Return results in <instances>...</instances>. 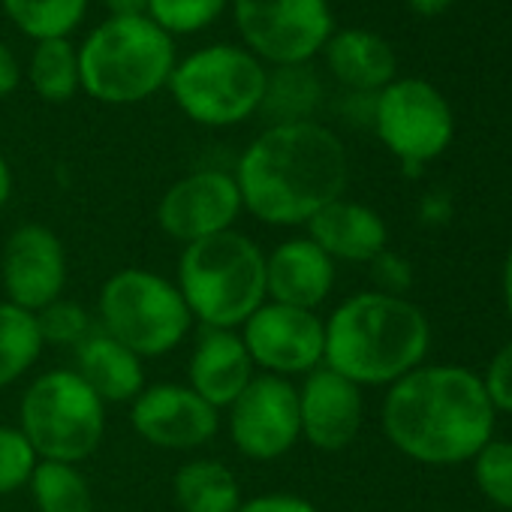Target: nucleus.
Instances as JSON below:
<instances>
[{
    "instance_id": "nucleus-14",
    "label": "nucleus",
    "mask_w": 512,
    "mask_h": 512,
    "mask_svg": "<svg viewBox=\"0 0 512 512\" xmlns=\"http://www.w3.org/2000/svg\"><path fill=\"white\" fill-rule=\"evenodd\" d=\"M241 208L244 205L235 175L220 169H199L184 175L163 193L157 205V223L169 238L193 244L229 232Z\"/></svg>"
},
{
    "instance_id": "nucleus-34",
    "label": "nucleus",
    "mask_w": 512,
    "mask_h": 512,
    "mask_svg": "<svg viewBox=\"0 0 512 512\" xmlns=\"http://www.w3.org/2000/svg\"><path fill=\"white\" fill-rule=\"evenodd\" d=\"M238 512H317V506L296 494H263V497L244 500Z\"/></svg>"
},
{
    "instance_id": "nucleus-17",
    "label": "nucleus",
    "mask_w": 512,
    "mask_h": 512,
    "mask_svg": "<svg viewBox=\"0 0 512 512\" xmlns=\"http://www.w3.org/2000/svg\"><path fill=\"white\" fill-rule=\"evenodd\" d=\"M335 287V260L311 238H290L266 256V296L278 305L314 311Z\"/></svg>"
},
{
    "instance_id": "nucleus-22",
    "label": "nucleus",
    "mask_w": 512,
    "mask_h": 512,
    "mask_svg": "<svg viewBox=\"0 0 512 512\" xmlns=\"http://www.w3.org/2000/svg\"><path fill=\"white\" fill-rule=\"evenodd\" d=\"M172 494L181 512H238L244 503L235 473L214 458L181 464L172 479Z\"/></svg>"
},
{
    "instance_id": "nucleus-35",
    "label": "nucleus",
    "mask_w": 512,
    "mask_h": 512,
    "mask_svg": "<svg viewBox=\"0 0 512 512\" xmlns=\"http://www.w3.org/2000/svg\"><path fill=\"white\" fill-rule=\"evenodd\" d=\"M22 82V67L16 61V55L10 52V46L0 43V97H7L19 88Z\"/></svg>"
},
{
    "instance_id": "nucleus-6",
    "label": "nucleus",
    "mask_w": 512,
    "mask_h": 512,
    "mask_svg": "<svg viewBox=\"0 0 512 512\" xmlns=\"http://www.w3.org/2000/svg\"><path fill=\"white\" fill-rule=\"evenodd\" d=\"M19 431L40 461L76 464L100 449L106 404L73 368L49 371L28 386Z\"/></svg>"
},
{
    "instance_id": "nucleus-37",
    "label": "nucleus",
    "mask_w": 512,
    "mask_h": 512,
    "mask_svg": "<svg viewBox=\"0 0 512 512\" xmlns=\"http://www.w3.org/2000/svg\"><path fill=\"white\" fill-rule=\"evenodd\" d=\"M410 10H416L419 16H440L446 7H449V0H407Z\"/></svg>"
},
{
    "instance_id": "nucleus-9",
    "label": "nucleus",
    "mask_w": 512,
    "mask_h": 512,
    "mask_svg": "<svg viewBox=\"0 0 512 512\" xmlns=\"http://www.w3.org/2000/svg\"><path fill=\"white\" fill-rule=\"evenodd\" d=\"M232 16L250 55L275 67L308 64L332 37L326 0H232Z\"/></svg>"
},
{
    "instance_id": "nucleus-25",
    "label": "nucleus",
    "mask_w": 512,
    "mask_h": 512,
    "mask_svg": "<svg viewBox=\"0 0 512 512\" xmlns=\"http://www.w3.org/2000/svg\"><path fill=\"white\" fill-rule=\"evenodd\" d=\"M28 485L40 512H94L91 485L76 464L37 461Z\"/></svg>"
},
{
    "instance_id": "nucleus-16",
    "label": "nucleus",
    "mask_w": 512,
    "mask_h": 512,
    "mask_svg": "<svg viewBox=\"0 0 512 512\" xmlns=\"http://www.w3.org/2000/svg\"><path fill=\"white\" fill-rule=\"evenodd\" d=\"M362 413V386L332 368L311 371L299 389L302 437L323 452L347 449L362 428Z\"/></svg>"
},
{
    "instance_id": "nucleus-1",
    "label": "nucleus",
    "mask_w": 512,
    "mask_h": 512,
    "mask_svg": "<svg viewBox=\"0 0 512 512\" xmlns=\"http://www.w3.org/2000/svg\"><path fill=\"white\" fill-rule=\"evenodd\" d=\"M350 178L341 139L317 124H275L256 136L238 166L241 205L263 223L299 226L344 196Z\"/></svg>"
},
{
    "instance_id": "nucleus-32",
    "label": "nucleus",
    "mask_w": 512,
    "mask_h": 512,
    "mask_svg": "<svg viewBox=\"0 0 512 512\" xmlns=\"http://www.w3.org/2000/svg\"><path fill=\"white\" fill-rule=\"evenodd\" d=\"M482 386H485V395L494 410L512 413V341H506L497 350V356L491 359V365L482 377Z\"/></svg>"
},
{
    "instance_id": "nucleus-38",
    "label": "nucleus",
    "mask_w": 512,
    "mask_h": 512,
    "mask_svg": "<svg viewBox=\"0 0 512 512\" xmlns=\"http://www.w3.org/2000/svg\"><path fill=\"white\" fill-rule=\"evenodd\" d=\"M10 193H13V172H10V163L4 160V154H0V211H4Z\"/></svg>"
},
{
    "instance_id": "nucleus-5",
    "label": "nucleus",
    "mask_w": 512,
    "mask_h": 512,
    "mask_svg": "<svg viewBox=\"0 0 512 512\" xmlns=\"http://www.w3.org/2000/svg\"><path fill=\"white\" fill-rule=\"evenodd\" d=\"M172 70V37L148 16H109L79 49L82 91L112 106L148 100L169 85Z\"/></svg>"
},
{
    "instance_id": "nucleus-29",
    "label": "nucleus",
    "mask_w": 512,
    "mask_h": 512,
    "mask_svg": "<svg viewBox=\"0 0 512 512\" xmlns=\"http://www.w3.org/2000/svg\"><path fill=\"white\" fill-rule=\"evenodd\" d=\"M229 0H148V19L172 34H193L208 28Z\"/></svg>"
},
{
    "instance_id": "nucleus-20",
    "label": "nucleus",
    "mask_w": 512,
    "mask_h": 512,
    "mask_svg": "<svg viewBox=\"0 0 512 512\" xmlns=\"http://www.w3.org/2000/svg\"><path fill=\"white\" fill-rule=\"evenodd\" d=\"M106 404L136 401V395L145 389V368L142 359L118 344L103 329H94L79 347H76V368H73Z\"/></svg>"
},
{
    "instance_id": "nucleus-33",
    "label": "nucleus",
    "mask_w": 512,
    "mask_h": 512,
    "mask_svg": "<svg viewBox=\"0 0 512 512\" xmlns=\"http://www.w3.org/2000/svg\"><path fill=\"white\" fill-rule=\"evenodd\" d=\"M371 266H374V281L380 284V290H377V293L398 296L401 290H407V287H410V269H407V263H404V260H398L395 253L383 250Z\"/></svg>"
},
{
    "instance_id": "nucleus-10",
    "label": "nucleus",
    "mask_w": 512,
    "mask_h": 512,
    "mask_svg": "<svg viewBox=\"0 0 512 512\" xmlns=\"http://www.w3.org/2000/svg\"><path fill=\"white\" fill-rule=\"evenodd\" d=\"M374 127L383 145L407 166L434 160L452 142V112L422 79L389 82L374 100Z\"/></svg>"
},
{
    "instance_id": "nucleus-30",
    "label": "nucleus",
    "mask_w": 512,
    "mask_h": 512,
    "mask_svg": "<svg viewBox=\"0 0 512 512\" xmlns=\"http://www.w3.org/2000/svg\"><path fill=\"white\" fill-rule=\"evenodd\" d=\"M37 326H40L43 344H58V347H79L94 332L91 314L82 305L64 302V299L43 308L37 314Z\"/></svg>"
},
{
    "instance_id": "nucleus-2",
    "label": "nucleus",
    "mask_w": 512,
    "mask_h": 512,
    "mask_svg": "<svg viewBox=\"0 0 512 512\" xmlns=\"http://www.w3.org/2000/svg\"><path fill=\"white\" fill-rule=\"evenodd\" d=\"M494 416L482 377L458 365L416 368L395 380L383 401L392 446L434 467L470 461L494 437Z\"/></svg>"
},
{
    "instance_id": "nucleus-7",
    "label": "nucleus",
    "mask_w": 512,
    "mask_h": 512,
    "mask_svg": "<svg viewBox=\"0 0 512 512\" xmlns=\"http://www.w3.org/2000/svg\"><path fill=\"white\" fill-rule=\"evenodd\" d=\"M260 58L238 46H205L184 61H175L169 76L178 109L205 127H232L260 112L266 94Z\"/></svg>"
},
{
    "instance_id": "nucleus-26",
    "label": "nucleus",
    "mask_w": 512,
    "mask_h": 512,
    "mask_svg": "<svg viewBox=\"0 0 512 512\" xmlns=\"http://www.w3.org/2000/svg\"><path fill=\"white\" fill-rule=\"evenodd\" d=\"M10 22L31 40H67L85 19L88 0H0Z\"/></svg>"
},
{
    "instance_id": "nucleus-24",
    "label": "nucleus",
    "mask_w": 512,
    "mask_h": 512,
    "mask_svg": "<svg viewBox=\"0 0 512 512\" xmlns=\"http://www.w3.org/2000/svg\"><path fill=\"white\" fill-rule=\"evenodd\" d=\"M37 314L0 302V389L16 383L43 353Z\"/></svg>"
},
{
    "instance_id": "nucleus-18",
    "label": "nucleus",
    "mask_w": 512,
    "mask_h": 512,
    "mask_svg": "<svg viewBox=\"0 0 512 512\" xmlns=\"http://www.w3.org/2000/svg\"><path fill=\"white\" fill-rule=\"evenodd\" d=\"M308 232L323 253L347 263H374L389 241L383 217L374 208L350 199H335L320 208L308 220Z\"/></svg>"
},
{
    "instance_id": "nucleus-4",
    "label": "nucleus",
    "mask_w": 512,
    "mask_h": 512,
    "mask_svg": "<svg viewBox=\"0 0 512 512\" xmlns=\"http://www.w3.org/2000/svg\"><path fill=\"white\" fill-rule=\"evenodd\" d=\"M178 290L205 329H238L266 305V253L229 229L184 247Z\"/></svg>"
},
{
    "instance_id": "nucleus-19",
    "label": "nucleus",
    "mask_w": 512,
    "mask_h": 512,
    "mask_svg": "<svg viewBox=\"0 0 512 512\" xmlns=\"http://www.w3.org/2000/svg\"><path fill=\"white\" fill-rule=\"evenodd\" d=\"M190 389L214 410L232 407V401L253 380V359L241 335L226 329H208L190 356Z\"/></svg>"
},
{
    "instance_id": "nucleus-3",
    "label": "nucleus",
    "mask_w": 512,
    "mask_h": 512,
    "mask_svg": "<svg viewBox=\"0 0 512 512\" xmlns=\"http://www.w3.org/2000/svg\"><path fill=\"white\" fill-rule=\"evenodd\" d=\"M428 341L422 308L404 296L359 293L329 317L323 362L356 386H392L419 368Z\"/></svg>"
},
{
    "instance_id": "nucleus-23",
    "label": "nucleus",
    "mask_w": 512,
    "mask_h": 512,
    "mask_svg": "<svg viewBox=\"0 0 512 512\" xmlns=\"http://www.w3.org/2000/svg\"><path fill=\"white\" fill-rule=\"evenodd\" d=\"M320 97H323V85L308 64L275 67V73L266 76V94L260 112L272 118V127L299 124V121H311L314 109L320 106Z\"/></svg>"
},
{
    "instance_id": "nucleus-28",
    "label": "nucleus",
    "mask_w": 512,
    "mask_h": 512,
    "mask_svg": "<svg viewBox=\"0 0 512 512\" xmlns=\"http://www.w3.org/2000/svg\"><path fill=\"white\" fill-rule=\"evenodd\" d=\"M479 491L500 509H512V440H488L473 455Z\"/></svg>"
},
{
    "instance_id": "nucleus-12",
    "label": "nucleus",
    "mask_w": 512,
    "mask_h": 512,
    "mask_svg": "<svg viewBox=\"0 0 512 512\" xmlns=\"http://www.w3.org/2000/svg\"><path fill=\"white\" fill-rule=\"evenodd\" d=\"M241 341L253 365L287 380L320 368L326 353V323L314 311L266 302L244 323Z\"/></svg>"
},
{
    "instance_id": "nucleus-8",
    "label": "nucleus",
    "mask_w": 512,
    "mask_h": 512,
    "mask_svg": "<svg viewBox=\"0 0 512 512\" xmlns=\"http://www.w3.org/2000/svg\"><path fill=\"white\" fill-rule=\"evenodd\" d=\"M193 326L178 284L145 269L115 272L100 293V329L139 359L175 350Z\"/></svg>"
},
{
    "instance_id": "nucleus-13",
    "label": "nucleus",
    "mask_w": 512,
    "mask_h": 512,
    "mask_svg": "<svg viewBox=\"0 0 512 512\" xmlns=\"http://www.w3.org/2000/svg\"><path fill=\"white\" fill-rule=\"evenodd\" d=\"M0 281L7 290V302L40 314L61 299L67 287V253L61 238L43 223L19 226L0 256Z\"/></svg>"
},
{
    "instance_id": "nucleus-39",
    "label": "nucleus",
    "mask_w": 512,
    "mask_h": 512,
    "mask_svg": "<svg viewBox=\"0 0 512 512\" xmlns=\"http://www.w3.org/2000/svg\"><path fill=\"white\" fill-rule=\"evenodd\" d=\"M503 299H506V311L512 317V244H509L506 263H503Z\"/></svg>"
},
{
    "instance_id": "nucleus-21",
    "label": "nucleus",
    "mask_w": 512,
    "mask_h": 512,
    "mask_svg": "<svg viewBox=\"0 0 512 512\" xmlns=\"http://www.w3.org/2000/svg\"><path fill=\"white\" fill-rule=\"evenodd\" d=\"M326 61L338 82L353 91H383L395 79V52L380 34L341 31L326 43Z\"/></svg>"
},
{
    "instance_id": "nucleus-31",
    "label": "nucleus",
    "mask_w": 512,
    "mask_h": 512,
    "mask_svg": "<svg viewBox=\"0 0 512 512\" xmlns=\"http://www.w3.org/2000/svg\"><path fill=\"white\" fill-rule=\"evenodd\" d=\"M37 461V452L19 428L0 425V497L28 485Z\"/></svg>"
},
{
    "instance_id": "nucleus-36",
    "label": "nucleus",
    "mask_w": 512,
    "mask_h": 512,
    "mask_svg": "<svg viewBox=\"0 0 512 512\" xmlns=\"http://www.w3.org/2000/svg\"><path fill=\"white\" fill-rule=\"evenodd\" d=\"M109 16L130 19V16H148V0H103Z\"/></svg>"
},
{
    "instance_id": "nucleus-11",
    "label": "nucleus",
    "mask_w": 512,
    "mask_h": 512,
    "mask_svg": "<svg viewBox=\"0 0 512 512\" xmlns=\"http://www.w3.org/2000/svg\"><path fill=\"white\" fill-rule=\"evenodd\" d=\"M229 437L244 458L275 461L287 455L299 437V389L275 374L253 377L229 407Z\"/></svg>"
},
{
    "instance_id": "nucleus-15",
    "label": "nucleus",
    "mask_w": 512,
    "mask_h": 512,
    "mask_svg": "<svg viewBox=\"0 0 512 512\" xmlns=\"http://www.w3.org/2000/svg\"><path fill=\"white\" fill-rule=\"evenodd\" d=\"M130 419L145 443L178 452L205 446L220 428V410L178 383L145 386L133 401Z\"/></svg>"
},
{
    "instance_id": "nucleus-27",
    "label": "nucleus",
    "mask_w": 512,
    "mask_h": 512,
    "mask_svg": "<svg viewBox=\"0 0 512 512\" xmlns=\"http://www.w3.org/2000/svg\"><path fill=\"white\" fill-rule=\"evenodd\" d=\"M31 88L46 103H67L79 88V49L70 40H43L31 55Z\"/></svg>"
}]
</instances>
